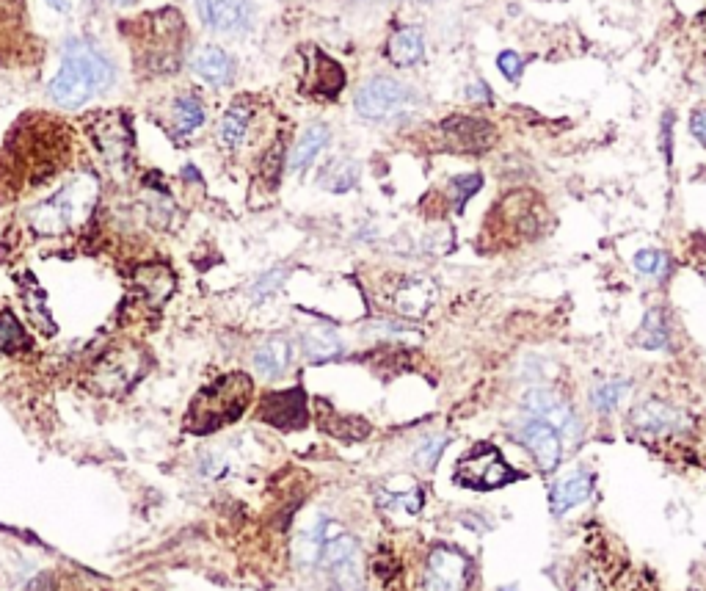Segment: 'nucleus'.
<instances>
[{
  "label": "nucleus",
  "instance_id": "9b49d317",
  "mask_svg": "<svg viewBox=\"0 0 706 591\" xmlns=\"http://www.w3.org/2000/svg\"><path fill=\"white\" fill-rule=\"evenodd\" d=\"M513 434L527 451L533 453V459H536L541 470H555L560 459H563V437L544 420L527 415V418L516 423Z\"/></svg>",
  "mask_w": 706,
  "mask_h": 591
},
{
  "label": "nucleus",
  "instance_id": "0eeeda50",
  "mask_svg": "<svg viewBox=\"0 0 706 591\" xmlns=\"http://www.w3.org/2000/svg\"><path fill=\"white\" fill-rule=\"evenodd\" d=\"M522 409L530 418L549 423L563 440L577 442L582 437V423L577 418V412H574V406L566 398H560L558 393H552V390H544V387L527 390L522 398Z\"/></svg>",
  "mask_w": 706,
  "mask_h": 591
},
{
  "label": "nucleus",
  "instance_id": "dca6fc26",
  "mask_svg": "<svg viewBox=\"0 0 706 591\" xmlns=\"http://www.w3.org/2000/svg\"><path fill=\"white\" fill-rule=\"evenodd\" d=\"M318 426L326 431V434H331L334 440L342 442H359L370 434V426H367L365 420L340 415V412L331 404H326V401H318Z\"/></svg>",
  "mask_w": 706,
  "mask_h": 591
},
{
  "label": "nucleus",
  "instance_id": "7c9ffc66",
  "mask_svg": "<svg viewBox=\"0 0 706 591\" xmlns=\"http://www.w3.org/2000/svg\"><path fill=\"white\" fill-rule=\"evenodd\" d=\"M627 382H604L599 384L596 390H593L591 401L593 406L599 409V412H613L615 406L624 401V395H627Z\"/></svg>",
  "mask_w": 706,
  "mask_h": 591
},
{
  "label": "nucleus",
  "instance_id": "a19ab883",
  "mask_svg": "<svg viewBox=\"0 0 706 591\" xmlns=\"http://www.w3.org/2000/svg\"><path fill=\"white\" fill-rule=\"evenodd\" d=\"M574 591H602V589H599V580H596V575H591V572H582L580 578H577V583H574Z\"/></svg>",
  "mask_w": 706,
  "mask_h": 591
},
{
  "label": "nucleus",
  "instance_id": "6e6552de",
  "mask_svg": "<svg viewBox=\"0 0 706 591\" xmlns=\"http://www.w3.org/2000/svg\"><path fill=\"white\" fill-rule=\"evenodd\" d=\"M511 478V470L494 445H475L461 456L456 470V481L469 489H497Z\"/></svg>",
  "mask_w": 706,
  "mask_h": 591
},
{
  "label": "nucleus",
  "instance_id": "72a5a7b5",
  "mask_svg": "<svg viewBox=\"0 0 706 591\" xmlns=\"http://www.w3.org/2000/svg\"><path fill=\"white\" fill-rule=\"evenodd\" d=\"M635 268L640 274H649V277H662L668 271V255H662L657 249H643L635 255Z\"/></svg>",
  "mask_w": 706,
  "mask_h": 591
},
{
  "label": "nucleus",
  "instance_id": "423d86ee",
  "mask_svg": "<svg viewBox=\"0 0 706 591\" xmlns=\"http://www.w3.org/2000/svg\"><path fill=\"white\" fill-rule=\"evenodd\" d=\"M141 376H144V354L138 348H116L94 365L92 384L97 393L119 395L127 393Z\"/></svg>",
  "mask_w": 706,
  "mask_h": 591
},
{
  "label": "nucleus",
  "instance_id": "9d476101",
  "mask_svg": "<svg viewBox=\"0 0 706 591\" xmlns=\"http://www.w3.org/2000/svg\"><path fill=\"white\" fill-rule=\"evenodd\" d=\"M257 418L262 423H271L276 429H304L309 420L307 398L301 387H290V390H279V393H268L257 406Z\"/></svg>",
  "mask_w": 706,
  "mask_h": 591
},
{
  "label": "nucleus",
  "instance_id": "e433bc0d",
  "mask_svg": "<svg viewBox=\"0 0 706 591\" xmlns=\"http://www.w3.org/2000/svg\"><path fill=\"white\" fill-rule=\"evenodd\" d=\"M285 277L287 274L282 271V268H279V271H271V274H265V277L254 285V290H251V293H254V299H265V296H271V293L279 290V285L285 282Z\"/></svg>",
  "mask_w": 706,
  "mask_h": 591
},
{
  "label": "nucleus",
  "instance_id": "c85d7f7f",
  "mask_svg": "<svg viewBox=\"0 0 706 591\" xmlns=\"http://www.w3.org/2000/svg\"><path fill=\"white\" fill-rule=\"evenodd\" d=\"M422 509V495L417 489L411 492H389L384 498V511L389 514H403V517H417Z\"/></svg>",
  "mask_w": 706,
  "mask_h": 591
},
{
  "label": "nucleus",
  "instance_id": "a211bd4d",
  "mask_svg": "<svg viewBox=\"0 0 706 591\" xmlns=\"http://www.w3.org/2000/svg\"><path fill=\"white\" fill-rule=\"evenodd\" d=\"M251 122H254V105L249 100H238L235 105H229L227 114L221 116L218 125V139L227 150H238L240 144L249 136Z\"/></svg>",
  "mask_w": 706,
  "mask_h": 591
},
{
  "label": "nucleus",
  "instance_id": "7ed1b4c3",
  "mask_svg": "<svg viewBox=\"0 0 706 591\" xmlns=\"http://www.w3.org/2000/svg\"><path fill=\"white\" fill-rule=\"evenodd\" d=\"M94 202V183L89 177H80L67 188H61L56 197L45 199L31 210V224L42 235H61L78 224Z\"/></svg>",
  "mask_w": 706,
  "mask_h": 591
},
{
  "label": "nucleus",
  "instance_id": "1a4fd4ad",
  "mask_svg": "<svg viewBox=\"0 0 706 591\" xmlns=\"http://www.w3.org/2000/svg\"><path fill=\"white\" fill-rule=\"evenodd\" d=\"M467 578V556L453 550V547H436L431 556H428V564H425L422 591H464Z\"/></svg>",
  "mask_w": 706,
  "mask_h": 591
},
{
  "label": "nucleus",
  "instance_id": "c756f323",
  "mask_svg": "<svg viewBox=\"0 0 706 591\" xmlns=\"http://www.w3.org/2000/svg\"><path fill=\"white\" fill-rule=\"evenodd\" d=\"M640 346L643 348H662L668 346V332H665V318L660 310H651L640 329Z\"/></svg>",
  "mask_w": 706,
  "mask_h": 591
},
{
  "label": "nucleus",
  "instance_id": "f3484780",
  "mask_svg": "<svg viewBox=\"0 0 706 591\" xmlns=\"http://www.w3.org/2000/svg\"><path fill=\"white\" fill-rule=\"evenodd\" d=\"M194 70L202 81L213 83V86H227L232 81V75H235V61H232L227 50L207 45L194 56Z\"/></svg>",
  "mask_w": 706,
  "mask_h": 591
},
{
  "label": "nucleus",
  "instance_id": "a878e982",
  "mask_svg": "<svg viewBox=\"0 0 706 591\" xmlns=\"http://www.w3.org/2000/svg\"><path fill=\"white\" fill-rule=\"evenodd\" d=\"M345 86V70L329 58L326 53H318L315 58V94L323 100H334Z\"/></svg>",
  "mask_w": 706,
  "mask_h": 591
},
{
  "label": "nucleus",
  "instance_id": "cd10ccee",
  "mask_svg": "<svg viewBox=\"0 0 706 591\" xmlns=\"http://www.w3.org/2000/svg\"><path fill=\"white\" fill-rule=\"evenodd\" d=\"M356 177H359V169H356V163L351 161H334L323 172V186L329 188V191H334V194H342V191H348V188L356 183Z\"/></svg>",
  "mask_w": 706,
  "mask_h": 591
},
{
  "label": "nucleus",
  "instance_id": "412c9836",
  "mask_svg": "<svg viewBox=\"0 0 706 591\" xmlns=\"http://www.w3.org/2000/svg\"><path fill=\"white\" fill-rule=\"evenodd\" d=\"M301 348H304L309 362H329L334 357H340L345 351V343L329 326H312L301 335Z\"/></svg>",
  "mask_w": 706,
  "mask_h": 591
},
{
  "label": "nucleus",
  "instance_id": "2f4dec72",
  "mask_svg": "<svg viewBox=\"0 0 706 591\" xmlns=\"http://www.w3.org/2000/svg\"><path fill=\"white\" fill-rule=\"evenodd\" d=\"M141 285H144V293H147L149 299H155V302H163L166 296L171 293V274L166 271V268H147L144 274H141Z\"/></svg>",
  "mask_w": 706,
  "mask_h": 591
},
{
  "label": "nucleus",
  "instance_id": "4468645a",
  "mask_svg": "<svg viewBox=\"0 0 706 591\" xmlns=\"http://www.w3.org/2000/svg\"><path fill=\"white\" fill-rule=\"evenodd\" d=\"M632 420H635V426H638L640 431H649V434H657V437L684 429L682 412H679V409H673L671 404H662V401H657V398H651V401H646V404H640L638 409H635Z\"/></svg>",
  "mask_w": 706,
  "mask_h": 591
},
{
  "label": "nucleus",
  "instance_id": "4be33fe9",
  "mask_svg": "<svg viewBox=\"0 0 706 591\" xmlns=\"http://www.w3.org/2000/svg\"><path fill=\"white\" fill-rule=\"evenodd\" d=\"M329 144V128L326 125H312L309 130H304V136L296 141V147L290 150L287 158V169L290 172H304L309 163L315 161L320 155V150Z\"/></svg>",
  "mask_w": 706,
  "mask_h": 591
},
{
  "label": "nucleus",
  "instance_id": "2eb2a0df",
  "mask_svg": "<svg viewBox=\"0 0 706 591\" xmlns=\"http://www.w3.org/2000/svg\"><path fill=\"white\" fill-rule=\"evenodd\" d=\"M593 492V476L588 470H574L566 478H560L558 484L552 487L549 492V500H552V509L555 514H566L574 506H580L585 500L591 498Z\"/></svg>",
  "mask_w": 706,
  "mask_h": 591
},
{
  "label": "nucleus",
  "instance_id": "6ab92c4d",
  "mask_svg": "<svg viewBox=\"0 0 706 591\" xmlns=\"http://www.w3.org/2000/svg\"><path fill=\"white\" fill-rule=\"evenodd\" d=\"M387 56L395 67H414L425 56V36L420 28H400L392 34L387 45Z\"/></svg>",
  "mask_w": 706,
  "mask_h": 591
},
{
  "label": "nucleus",
  "instance_id": "473e14b6",
  "mask_svg": "<svg viewBox=\"0 0 706 591\" xmlns=\"http://www.w3.org/2000/svg\"><path fill=\"white\" fill-rule=\"evenodd\" d=\"M28 346L23 326L12 313H0V348L6 351H17V348Z\"/></svg>",
  "mask_w": 706,
  "mask_h": 591
},
{
  "label": "nucleus",
  "instance_id": "f704fd0d",
  "mask_svg": "<svg viewBox=\"0 0 706 591\" xmlns=\"http://www.w3.org/2000/svg\"><path fill=\"white\" fill-rule=\"evenodd\" d=\"M445 448H447V437H428L425 442H420V448H417V453H414V459H417V464L425 467V470H433L436 462H439V456L445 453Z\"/></svg>",
  "mask_w": 706,
  "mask_h": 591
},
{
  "label": "nucleus",
  "instance_id": "aec40b11",
  "mask_svg": "<svg viewBox=\"0 0 706 591\" xmlns=\"http://www.w3.org/2000/svg\"><path fill=\"white\" fill-rule=\"evenodd\" d=\"M290 362H293V346L287 343L285 337H271L254 351V368L268 379L282 376L290 368Z\"/></svg>",
  "mask_w": 706,
  "mask_h": 591
},
{
  "label": "nucleus",
  "instance_id": "393cba45",
  "mask_svg": "<svg viewBox=\"0 0 706 591\" xmlns=\"http://www.w3.org/2000/svg\"><path fill=\"white\" fill-rule=\"evenodd\" d=\"M433 302V285L425 279H409L395 293V307L403 315H422Z\"/></svg>",
  "mask_w": 706,
  "mask_h": 591
},
{
  "label": "nucleus",
  "instance_id": "f8f14e48",
  "mask_svg": "<svg viewBox=\"0 0 706 591\" xmlns=\"http://www.w3.org/2000/svg\"><path fill=\"white\" fill-rule=\"evenodd\" d=\"M94 133V144L97 150L103 155V161L108 166H127V158H130V147H133V136H130V128H127V119L122 114H103L94 119L92 125Z\"/></svg>",
  "mask_w": 706,
  "mask_h": 591
},
{
  "label": "nucleus",
  "instance_id": "bb28decb",
  "mask_svg": "<svg viewBox=\"0 0 706 591\" xmlns=\"http://www.w3.org/2000/svg\"><path fill=\"white\" fill-rule=\"evenodd\" d=\"M171 119H174V128L180 133H194L205 122V105L199 103V97H194V94H183L171 108Z\"/></svg>",
  "mask_w": 706,
  "mask_h": 591
},
{
  "label": "nucleus",
  "instance_id": "b1692460",
  "mask_svg": "<svg viewBox=\"0 0 706 591\" xmlns=\"http://www.w3.org/2000/svg\"><path fill=\"white\" fill-rule=\"evenodd\" d=\"M445 130L450 133V139L464 150H483L494 139V130H491L489 122H480V119H450V122H445Z\"/></svg>",
  "mask_w": 706,
  "mask_h": 591
},
{
  "label": "nucleus",
  "instance_id": "f257e3e1",
  "mask_svg": "<svg viewBox=\"0 0 706 591\" xmlns=\"http://www.w3.org/2000/svg\"><path fill=\"white\" fill-rule=\"evenodd\" d=\"M114 83V64L92 42H72L64 50L61 70L50 81V97L64 108H78L100 97Z\"/></svg>",
  "mask_w": 706,
  "mask_h": 591
},
{
  "label": "nucleus",
  "instance_id": "4c0bfd02",
  "mask_svg": "<svg viewBox=\"0 0 706 591\" xmlns=\"http://www.w3.org/2000/svg\"><path fill=\"white\" fill-rule=\"evenodd\" d=\"M453 188H456V194H458V208L467 202L475 191L480 188V174H467V177H456L453 180Z\"/></svg>",
  "mask_w": 706,
  "mask_h": 591
},
{
  "label": "nucleus",
  "instance_id": "ddd939ff",
  "mask_svg": "<svg viewBox=\"0 0 706 591\" xmlns=\"http://www.w3.org/2000/svg\"><path fill=\"white\" fill-rule=\"evenodd\" d=\"M196 12L213 31H240L251 20V0H196Z\"/></svg>",
  "mask_w": 706,
  "mask_h": 591
},
{
  "label": "nucleus",
  "instance_id": "c9c22d12",
  "mask_svg": "<svg viewBox=\"0 0 706 591\" xmlns=\"http://www.w3.org/2000/svg\"><path fill=\"white\" fill-rule=\"evenodd\" d=\"M497 67H500V72L508 78V81H519V78H522L524 61L519 58V53L505 50V53H500V58H497Z\"/></svg>",
  "mask_w": 706,
  "mask_h": 591
},
{
  "label": "nucleus",
  "instance_id": "f03ea898",
  "mask_svg": "<svg viewBox=\"0 0 706 591\" xmlns=\"http://www.w3.org/2000/svg\"><path fill=\"white\" fill-rule=\"evenodd\" d=\"M254 398V382L246 373H227L196 395L185 412V429L194 434H213L224 429L249 409Z\"/></svg>",
  "mask_w": 706,
  "mask_h": 591
},
{
  "label": "nucleus",
  "instance_id": "79ce46f5",
  "mask_svg": "<svg viewBox=\"0 0 706 591\" xmlns=\"http://www.w3.org/2000/svg\"><path fill=\"white\" fill-rule=\"evenodd\" d=\"M116 6H125V3H130V0H114Z\"/></svg>",
  "mask_w": 706,
  "mask_h": 591
},
{
  "label": "nucleus",
  "instance_id": "37998d69",
  "mask_svg": "<svg viewBox=\"0 0 706 591\" xmlns=\"http://www.w3.org/2000/svg\"><path fill=\"white\" fill-rule=\"evenodd\" d=\"M500 591H516V589H500Z\"/></svg>",
  "mask_w": 706,
  "mask_h": 591
},
{
  "label": "nucleus",
  "instance_id": "58836bf2",
  "mask_svg": "<svg viewBox=\"0 0 706 591\" xmlns=\"http://www.w3.org/2000/svg\"><path fill=\"white\" fill-rule=\"evenodd\" d=\"M690 130H693L695 139L706 147V108H698V111H695L693 119H690Z\"/></svg>",
  "mask_w": 706,
  "mask_h": 591
},
{
  "label": "nucleus",
  "instance_id": "39448f33",
  "mask_svg": "<svg viewBox=\"0 0 706 591\" xmlns=\"http://www.w3.org/2000/svg\"><path fill=\"white\" fill-rule=\"evenodd\" d=\"M356 114L365 116L370 122H381V119H392V116L403 114L411 105V89L403 86L395 78H373L367 81L359 92H356Z\"/></svg>",
  "mask_w": 706,
  "mask_h": 591
},
{
  "label": "nucleus",
  "instance_id": "5701e85b",
  "mask_svg": "<svg viewBox=\"0 0 706 591\" xmlns=\"http://www.w3.org/2000/svg\"><path fill=\"white\" fill-rule=\"evenodd\" d=\"M331 522L326 517H315V520L304 525L296 536V558L304 567L318 564L323 545H326V534H329Z\"/></svg>",
  "mask_w": 706,
  "mask_h": 591
},
{
  "label": "nucleus",
  "instance_id": "20e7f679",
  "mask_svg": "<svg viewBox=\"0 0 706 591\" xmlns=\"http://www.w3.org/2000/svg\"><path fill=\"white\" fill-rule=\"evenodd\" d=\"M320 569L329 575L334 591H365V567H362V547L351 534L329 525L326 545L320 553Z\"/></svg>",
  "mask_w": 706,
  "mask_h": 591
},
{
  "label": "nucleus",
  "instance_id": "ea45409f",
  "mask_svg": "<svg viewBox=\"0 0 706 591\" xmlns=\"http://www.w3.org/2000/svg\"><path fill=\"white\" fill-rule=\"evenodd\" d=\"M467 97H469V100H475V103H489V100H491L489 86H486V83L475 81L467 89Z\"/></svg>",
  "mask_w": 706,
  "mask_h": 591
}]
</instances>
